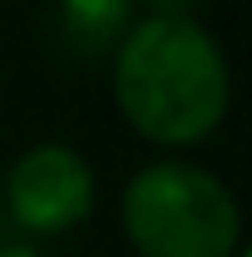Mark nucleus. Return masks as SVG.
Masks as SVG:
<instances>
[{
    "instance_id": "1",
    "label": "nucleus",
    "mask_w": 252,
    "mask_h": 257,
    "mask_svg": "<svg viewBox=\"0 0 252 257\" xmlns=\"http://www.w3.org/2000/svg\"><path fill=\"white\" fill-rule=\"evenodd\" d=\"M109 89L124 124L158 149H198L232 109L222 40L188 10H149L109 45Z\"/></svg>"
},
{
    "instance_id": "2",
    "label": "nucleus",
    "mask_w": 252,
    "mask_h": 257,
    "mask_svg": "<svg viewBox=\"0 0 252 257\" xmlns=\"http://www.w3.org/2000/svg\"><path fill=\"white\" fill-rule=\"evenodd\" d=\"M134 257H232L242 247L237 193L193 159H154L124 183L119 198Z\"/></svg>"
},
{
    "instance_id": "3",
    "label": "nucleus",
    "mask_w": 252,
    "mask_h": 257,
    "mask_svg": "<svg viewBox=\"0 0 252 257\" xmlns=\"http://www.w3.org/2000/svg\"><path fill=\"white\" fill-rule=\"evenodd\" d=\"M94 163L74 144H30L5 173V208L30 237H64L94 213Z\"/></svg>"
},
{
    "instance_id": "4",
    "label": "nucleus",
    "mask_w": 252,
    "mask_h": 257,
    "mask_svg": "<svg viewBox=\"0 0 252 257\" xmlns=\"http://www.w3.org/2000/svg\"><path fill=\"white\" fill-rule=\"evenodd\" d=\"M129 25V0H64V30L79 45L109 50Z\"/></svg>"
},
{
    "instance_id": "5",
    "label": "nucleus",
    "mask_w": 252,
    "mask_h": 257,
    "mask_svg": "<svg viewBox=\"0 0 252 257\" xmlns=\"http://www.w3.org/2000/svg\"><path fill=\"white\" fill-rule=\"evenodd\" d=\"M0 257H45V252H40L35 242H5V247H0Z\"/></svg>"
},
{
    "instance_id": "6",
    "label": "nucleus",
    "mask_w": 252,
    "mask_h": 257,
    "mask_svg": "<svg viewBox=\"0 0 252 257\" xmlns=\"http://www.w3.org/2000/svg\"><path fill=\"white\" fill-rule=\"evenodd\" d=\"M154 10H188V0H154Z\"/></svg>"
},
{
    "instance_id": "7",
    "label": "nucleus",
    "mask_w": 252,
    "mask_h": 257,
    "mask_svg": "<svg viewBox=\"0 0 252 257\" xmlns=\"http://www.w3.org/2000/svg\"><path fill=\"white\" fill-rule=\"evenodd\" d=\"M232 257H247V247H237V252H232Z\"/></svg>"
}]
</instances>
